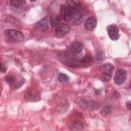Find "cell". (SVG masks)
Segmentation results:
<instances>
[{
  "instance_id": "1",
  "label": "cell",
  "mask_w": 131,
  "mask_h": 131,
  "mask_svg": "<svg viewBox=\"0 0 131 131\" xmlns=\"http://www.w3.org/2000/svg\"><path fill=\"white\" fill-rule=\"evenodd\" d=\"M5 34L7 38L12 42L19 43L22 42L24 39V34L21 32L16 30H7L5 31Z\"/></svg>"
},
{
  "instance_id": "2",
  "label": "cell",
  "mask_w": 131,
  "mask_h": 131,
  "mask_svg": "<svg viewBox=\"0 0 131 131\" xmlns=\"http://www.w3.org/2000/svg\"><path fill=\"white\" fill-rule=\"evenodd\" d=\"M114 69V66L111 63H105L100 68V71L103 73V77L105 80L109 81L111 79L112 73Z\"/></svg>"
},
{
  "instance_id": "3",
  "label": "cell",
  "mask_w": 131,
  "mask_h": 131,
  "mask_svg": "<svg viewBox=\"0 0 131 131\" xmlns=\"http://www.w3.org/2000/svg\"><path fill=\"white\" fill-rule=\"evenodd\" d=\"M26 100L29 102H36L40 99V94L38 92L34 89L28 90L25 95Z\"/></svg>"
},
{
  "instance_id": "4",
  "label": "cell",
  "mask_w": 131,
  "mask_h": 131,
  "mask_svg": "<svg viewBox=\"0 0 131 131\" xmlns=\"http://www.w3.org/2000/svg\"><path fill=\"white\" fill-rule=\"evenodd\" d=\"M70 31V27L66 24L62 23L57 26L55 29V34L58 37H62L67 35Z\"/></svg>"
},
{
  "instance_id": "5",
  "label": "cell",
  "mask_w": 131,
  "mask_h": 131,
  "mask_svg": "<svg viewBox=\"0 0 131 131\" xmlns=\"http://www.w3.org/2000/svg\"><path fill=\"white\" fill-rule=\"evenodd\" d=\"M126 72L124 70L121 69H117L114 77L115 83L118 85H122L126 80Z\"/></svg>"
},
{
  "instance_id": "6",
  "label": "cell",
  "mask_w": 131,
  "mask_h": 131,
  "mask_svg": "<svg viewBox=\"0 0 131 131\" xmlns=\"http://www.w3.org/2000/svg\"><path fill=\"white\" fill-rule=\"evenodd\" d=\"M25 3L26 1L24 0H12L10 3V8L13 11H17L24 7Z\"/></svg>"
},
{
  "instance_id": "7",
  "label": "cell",
  "mask_w": 131,
  "mask_h": 131,
  "mask_svg": "<svg viewBox=\"0 0 131 131\" xmlns=\"http://www.w3.org/2000/svg\"><path fill=\"white\" fill-rule=\"evenodd\" d=\"M107 32L110 38L112 40H115L118 38L119 29L116 25H113L110 26L108 29Z\"/></svg>"
},
{
  "instance_id": "8",
  "label": "cell",
  "mask_w": 131,
  "mask_h": 131,
  "mask_svg": "<svg viewBox=\"0 0 131 131\" xmlns=\"http://www.w3.org/2000/svg\"><path fill=\"white\" fill-rule=\"evenodd\" d=\"M80 106L85 110H95L98 107V104L93 101L82 100L80 102Z\"/></svg>"
},
{
  "instance_id": "9",
  "label": "cell",
  "mask_w": 131,
  "mask_h": 131,
  "mask_svg": "<svg viewBox=\"0 0 131 131\" xmlns=\"http://www.w3.org/2000/svg\"><path fill=\"white\" fill-rule=\"evenodd\" d=\"M61 14L64 20L69 21L72 17V12L68 7L63 5L61 7Z\"/></svg>"
},
{
  "instance_id": "10",
  "label": "cell",
  "mask_w": 131,
  "mask_h": 131,
  "mask_svg": "<svg viewBox=\"0 0 131 131\" xmlns=\"http://www.w3.org/2000/svg\"><path fill=\"white\" fill-rule=\"evenodd\" d=\"M97 25L96 19L93 17H89L85 21V27L87 30L92 31L94 30Z\"/></svg>"
},
{
  "instance_id": "11",
  "label": "cell",
  "mask_w": 131,
  "mask_h": 131,
  "mask_svg": "<svg viewBox=\"0 0 131 131\" xmlns=\"http://www.w3.org/2000/svg\"><path fill=\"white\" fill-rule=\"evenodd\" d=\"M83 45L79 41H74L70 45V49L73 53L79 54L83 50Z\"/></svg>"
},
{
  "instance_id": "12",
  "label": "cell",
  "mask_w": 131,
  "mask_h": 131,
  "mask_svg": "<svg viewBox=\"0 0 131 131\" xmlns=\"http://www.w3.org/2000/svg\"><path fill=\"white\" fill-rule=\"evenodd\" d=\"M35 28L40 31H46L49 28V24L45 19H42L35 24Z\"/></svg>"
},
{
  "instance_id": "13",
  "label": "cell",
  "mask_w": 131,
  "mask_h": 131,
  "mask_svg": "<svg viewBox=\"0 0 131 131\" xmlns=\"http://www.w3.org/2000/svg\"><path fill=\"white\" fill-rule=\"evenodd\" d=\"M72 17L74 24L76 25H79L82 21V16L81 14L79 12H72Z\"/></svg>"
},
{
  "instance_id": "14",
  "label": "cell",
  "mask_w": 131,
  "mask_h": 131,
  "mask_svg": "<svg viewBox=\"0 0 131 131\" xmlns=\"http://www.w3.org/2000/svg\"><path fill=\"white\" fill-rule=\"evenodd\" d=\"M84 128V125L82 121L76 120L73 122L71 126V130H81Z\"/></svg>"
},
{
  "instance_id": "15",
  "label": "cell",
  "mask_w": 131,
  "mask_h": 131,
  "mask_svg": "<svg viewBox=\"0 0 131 131\" xmlns=\"http://www.w3.org/2000/svg\"><path fill=\"white\" fill-rule=\"evenodd\" d=\"M60 22V18L59 17L56 15L55 14H52L50 18V26L54 28L57 25H58L59 23Z\"/></svg>"
},
{
  "instance_id": "16",
  "label": "cell",
  "mask_w": 131,
  "mask_h": 131,
  "mask_svg": "<svg viewBox=\"0 0 131 131\" xmlns=\"http://www.w3.org/2000/svg\"><path fill=\"white\" fill-rule=\"evenodd\" d=\"M67 2L70 7L74 10L78 9L81 5V3L79 1L68 0Z\"/></svg>"
},
{
  "instance_id": "17",
  "label": "cell",
  "mask_w": 131,
  "mask_h": 131,
  "mask_svg": "<svg viewBox=\"0 0 131 131\" xmlns=\"http://www.w3.org/2000/svg\"><path fill=\"white\" fill-rule=\"evenodd\" d=\"M112 110V106L109 104H106L102 108L101 110L100 111V113L102 116H106L110 114Z\"/></svg>"
},
{
  "instance_id": "18",
  "label": "cell",
  "mask_w": 131,
  "mask_h": 131,
  "mask_svg": "<svg viewBox=\"0 0 131 131\" xmlns=\"http://www.w3.org/2000/svg\"><path fill=\"white\" fill-rule=\"evenodd\" d=\"M58 79L61 82H67L70 80V77L66 74L60 73L58 76Z\"/></svg>"
},
{
  "instance_id": "19",
  "label": "cell",
  "mask_w": 131,
  "mask_h": 131,
  "mask_svg": "<svg viewBox=\"0 0 131 131\" xmlns=\"http://www.w3.org/2000/svg\"><path fill=\"white\" fill-rule=\"evenodd\" d=\"M93 60V57L91 55H86L82 58H81L79 62L82 63H89L92 62Z\"/></svg>"
},
{
  "instance_id": "20",
  "label": "cell",
  "mask_w": 131,
  "mask_h": 131,
  "mask_svg": "<svg viewBox=\"0 0 131 131\" xmlns=\"http://www.w3.org/2000/svg\"><path fill=\"white\" fill-rule=\"evenodd\" d=\"M5 81L7 83H8L9 85H11L13 84L15 81V78L12 75H9L5 78Z\"/></svg>"
},
{
  "instance_id": "21",
  "label": "cell",
  "mask_w": 131,
  "mask_h": 131,
  "mask_svg": "<svg viewBox=\"0 0 131 131\" xmlns=\"http://www.w3.org/2000/svg\"><path fill=\"white\" fill-rule=\"evenodd\" d=\"M0 67H1V71L2 72H3V73L6 72V70H7V68H6V66H5L3 63H1Z\"/></svg>"
},
{
  "instance_id": "22",
  "label": "cell",
  "mask_w": 131,
  "mask_h": 131,
  "mask_svg": "<svg viewBox=\"0 0 131 131\" xmlns=\"http://www.w3.org/2000/svg\"><path fill=\"white\" fill-rule=\"evenodd\" d=\"M126 107L128 109V110H130V108H131V105H130V101H129L128 102H126Z\"/></svg>"
},
{
  "instance_id": "23",
  "label": "cell",
  "mask_w": 131,
  "mask_h": 131,
  "mask_svg": "<svg viewBox=\"0 0 131 131\" xmlns=\"http://www.w3.org/2000/svg\"><path fill=\"white\" fill-rule=\"evenodd\" d=\"M95 94L97 95H100L101 93V92L99 90H95Z\"/></svg>"
}]
</instances>
